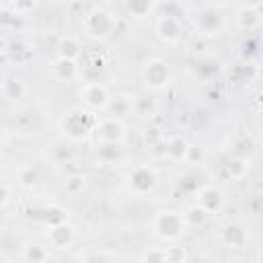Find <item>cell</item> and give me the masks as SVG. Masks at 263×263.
Masks as SVG:
<instances>
[{
  "label": "cell",
  "mask_w": 263,
  "mask_h": 263,
  "mask_svg": "<svg viewBox=\"0 0 263 263\" xmlns=\"http://www.w3.org/2000/svg\"><path fill=\"white\" fill-rule=\"evenodd\" d=\"M95 125H97V115L84 107H72L58 119V127L62 136L70 142L88 140L90 134L95 132Z\"/></svg>",
  "instance_id": "obj_1"
},
{
  "label": "cell",
  "mask_w": 263,
  "mask_h": 263,
  "mask_svg": "<svg viewBox=\"0 0 263 263\" xmlns=\"http://www.w3.org/2000/svg\"><path fill=\"white\" fill-rule=\"evenodd\" d=\"M115 27H117V16L103 6H92L82 18L84 35L90 39H97V41L107 39L115 31Z\"/></svg>",
  "instance_id": "obj_2"
},
{
  "label": "cell",
  "mask_w": 263,
  "mask_h": 263,
  "mask_svg": "<svg viewBox=\"0 0 263 263\" xmlns=\"http://www.w3.org/2000/svg\"><path fill=\"white\" fill-rule=\"evenodd\" d=\"M152 230L160 240L166 242H177L185 236V232L189 230L183 214L177 210H162L152 218Z\"/></svg>",
  "instance_id": "obj_3"
},
{
  "label": "cell",
  "mask_w": 263,
  "mask_h": 263,
  "mask_svg": "<svg viewBox=\"0 0 263 263\" xmlns=\"http://www.w3.org/2000/svg\"><path fill=\"white\" fill-rule=\"evenodd\" d=\"M140 78H142V84L148 90L158 92V90H164L171 84V80H173V68L162 58H150V60H146L142 64Z\"/></svg>",
  "instance_id": "obj_4"
},
{
  "label": "cell",
  "mask_w": 263,
  "mask_h": 263,
  "mask_svg": "<svg viewBox=\"0 0 263 263\" xmlns=\"http://www.w3.org/2000/svg\"><path fill=\"white\" fill-rule=\"evenodd\" d=\"M82 103H84V109L88 111H105L111 103V90L105 82H99V80H88V82H82L80 90H78Z\"/></svg>",
  "instance_id": "obj_5"
},
{
  "label": "cell",
  "mask_w": 263,
  "mask_h": 263,
  "mask_svg": "<svg viewBox=\"0 0 263 263\" xmlns=\"http://www.w3.org/2000/svg\"><path fill=\"white\" fill-rule=\"evenodd\" d=\"M127 187L138 197L150 195L158 187V173L148 164H138L127 175Z\"/></svg>",
  "instance_id": "obj_6"
},
{
  "label": "cell",
  "mask_w": 263,
  "mask_h": 263,
  "mask_svg": "<svg viewBox=\"0 0 263 263\" xmlns=\"http://www.w3.org/2000/svg\"><path fill=\"white\" fill-rule=\"evenodd\" d=\"M195 29L201 33V35H218L222 29H224V16L220 12L218 6L214 4H203L197 8V14H195Z\"/></svg>",
  "instance_id": "obj_7"
},
{
  "label": "cell",
  "mask_w": 263,
  "mask_h": 263,
  "mask_svg": "<svg viewBox=\"0 0 263 263\" xmlns=\"http://www.w3.org/2000/svg\"><path fill=\"white\" fill-rule=\"evenodd\" d=\"M195 205L208 214H220L226 205V193L218 185H203L195 193Z\"/></svg>",
  "instance_id": "obj_8"
},
{
  "label": "cell",
  "mask_w": 263,
  "mask_h": 263,
  "mask_svg": "<svg viewBox=\"0 0 263 263\" xmlns=\"http://www.w3.org/2000/svg\"><path fill=\"white\" fill-rule=\"evenodd\" d=\"M92 134H97V140L101 144H115L117 146L125 138V123L117 117L107 115V117L97 119V125H95Z\"/></svg>",
  "instance_id": "obj_9"
},
{
  "label": "cell",
  "mask_w": 263,
  "mask_h": 263,
  "mask_svg": "<svg viewBox=\"0 0 263 263\" xmlns=\"http://www.w3.org/2000/svg\"><path fill=\"white\" fill-rule=\"evenodd\" d=\"M154 29H156V35L166 43H177L183 37V23L179 14H171V12L158 14Z\"/></svg>",
  "instance_id": "obj_10"
},
{
  "label": "cell",
  "mask_w": 263,
  "mask_h": 263,
  "mask_svg": "<svg viewBox=\"0 0 263 263\" xmlns=\"http://www.w3.org/2000/svg\"><path fill=\"white\" fill-rule=\"evenodd\" d=\"M47 240L53 249L58 251H66L72 247V242L76 240V230L72 224L68 222H60V224H53L47 228Z\"/></svg>",
  "instance_id": "obj_11"
},
{
  "label": "cell",
  "mask_w": 263,
  "mask_h": 263,
  "mask_svg": "<svg viewBox=\"0 0 263 263\" xmlns=\"http://www.w3.org/2000/svg\"><path fill=\"white\" fill-rule=\"evenodd\" d=\"M247 226L240 222H228L220 228V240L228 249H242L247 245Z\"/></svg>",
  "instance_id": "obj_12"
},
{
  "label": "cell",
  "mask_w": 263,
  "mask_h": 263,
  "mask_svg": "<svg viewBox=\"0 0 263 263\" xmlns=\"http://www.w3.org/2000/svg\"><path fill=\"white\" fill-rule=\"evenodd\" d=\"M261 8L263 2H255V4H240L238 12H236V25L242 31H253L261 25Z\"/></svg>",
  "instance_id": "obj_13"
},
{
  "label": "cell",
  "mask_w": 263,
  "mask_h": 263,
  "mask_svg": "<svg viewBox=\"0 0 263 263\" xmlns=\"http://www.w3.org/2000/svg\"><path fill=\"white\" fill-rule=\"evenodd\" d=\"M51 76L60 82H72L80 76V66L74 60H66V58H55L51 62Z\"/></svg>",
  "instance_id": "obj_14"
},
{
  "label": "cell",
  "mask_w": 263,
  "mask_h": 263,
  "mask_svg": "<svg viewBox=\"0 0 263 263\" xmlns=\"http://www.w3.org/2000/svg\"><path fill=\"white\" fill-rule=\"evenodd\" d=\"M132 113L140 119H152L158 113V101L152 97H134L132 99Z\"/></svg>",
  "instance_id": "obj_15"
},
{
  "label": "cell",
  "mask_w": 263,
  "mask_h": 263,
  "mask_svg": "<svg viewBox=\"0 0 263 263\" xmlns=\"http://www.w3.org/2000/svg\"><path fill=\"white\" fill-rule=\"evenodd\" d=\"M187 150H189V142L181 136H173V138L164 140V156L175 162H181V160L185 162Z\"/></svg>",
  "instance_id": "obj_16"
},
{
  "label": "cell",
  "mask_w": 263,
  "mask_h": 263,
  "mask_svg": "<svg viewBox=\"0 0 263 263\" xmlns=\"http://www.w3.org/2000/svg\"><path fill=\"white\" fill-rule=\"evenodd\" d=\"M58 58H66V60H74L82 53V45H80V39L74 37V35H64L60 37L58 41Z\"/></svg>",
  "instance_id": "obj_17"
},
{
  "label": "cell",
  "mask_w": 263,
  "mask_h": 263,
  "mask_svg": "<svg viewBox=\"0 0 263 263\" xmlns=\"http://www.w3.org/2000/svg\"><path fill=\"white\" fill-rule=\"evenodd\" d=\"M123 8L134 18H146V16H152V12L156 10V4L148 0H132V2H125Z\"/></svg>",
  "instance_id": "obj_18"
},
{
  "label": "cell",
  "mask_w": 263,
  "mask_h": 263,
  "mask_svg": "<svg viewBox=\"0 0 263 263\" xmlns=\"http://www.w3.org/2000/svg\"><path fill=\"white\" fill-rule=\"evenodd\" d=\"M23 259L27 263H45L49 259V251L39 242H29L23 249Z\"/></svg>",
  "instance_id": "obj_19"
},
{
  "label": "cell",
  "mask_w": 263,
  "mask_h": 263,
  "mask_svg": "<svg viewBox=\"0 0 263 263\" xmlns=\"http://www.w3.org/2000/svg\"><path fill=\"white\" fill-rule=\"evenodd\" d=\"M0 90H2V95L8 101H18V99L25 97V84L18 78H6V80H2Z\"/></svg>",
  "instance_id": "obj_20"
},
{
  "label": "cell",
  "mask_w": 263,
  "mask_h": 263,
  "mask_svg": "<svg viewBox=\"0 0 263 263\" xmlns=\"http://www.w3.org/2000/svg\"><path fill=\"white\" fill-rule=\"evenodd\" d=\"M132 99H134V95H119L117 99H111V103L107 107L111 111V117L121 119V115L132 113Z\"/></svg>",
  "instance_id": "obj_21"
},
{
  "label": "cell",
  "mask_w": 263,
  "mask_h": 263,
  "mask_svg": "<svg viewBox=\"0 0 263 263\" xmlns=\"http://www.w3.org/2000/svg\"><path fill=\"white\" fill-rule=\"evenodd\" d=\"M247 171H249V162L245 158H238V156L228 158L226 164H224V173L230 179H242L247 175Z\"/></svg>",
  "instance_id": "obj_22"
},
{
  "label": "cell",
  "mask_w": 263,
  "mask_h": 263,
  "mask_svg": "<svg viewBox=\"0 0 263 263\" xmlns=\"http://www.w3.org/2000/svg\"><path fill=\"white\" fill-rule=\"evenodd\" d=\"M138 263H166L164 247H148L140 253Z\"/></svg>",
  "instance_id": "obj_23"
},
{
  "label": "cell",
  "mask_w": 263,
  "mask_h": 263,
  "mask_svg": "<svg viewBox=\"0 0 263 263\" xmlns=\"http://www.w3.org/2000/svg\"><path fill=\"white\" fill-rule=\"evenodd\" d=\"M183 214V220H185V224H187V228H195V226H201L203 222H205V212L201 210V208H197L195 203L193 205H189L185 212H181Z\"/></svg>",
  "instance_id": "obj_24"
},
{
  "label": "cell",
  "mask_w": 263,
  "mask_h": 263,
  "mask_svg": "<svg viewBox=\"0 0 263 263\" xmlns=\"http://www.w3.org/2000/svg\"><path fill=\"white\" fill-rule=\"evenodd\" d=\"M64 187H66V191H68L70 195H78V193H82V189L86 187V177H84L82 173H72V175H68Z\"/></svg>",
  "instance_id": "obj_25"
},
{
  "label": "cell",
  "mask_w": 263,
  "mask_h": 263,
  "mask_svg": "<svg viewBox=\"0 0 263 263\" xmlns=\"http://www.w3.org/2000/svg\"><path fill=\"white\" fill-rule=\"evenodd\" d=\"M164 253H166V263H185L189 259L185 247L181 245H168L164 247Z\"/></svg>",
  "instance_id": "obj_26"
},
{
  "label": "cell",
  "mask_w": 263,
  "mask_h": 263,
  "mask_svg": "<svg viewBox=\"0 0 263 263\" xmlns=\"http://www.w3.org/2000/svg\"><path fill=\"white\" fill-rule=\"evenodd\" d=\"M203 160H205V150L201 148V146H191L189 144V150H187V156H185V162H189V164H203Z\"/></svg>",
  "instance_id": "obj_27"
},
{
  "label": "cell",
  "mask_w": 263,
  "mask_h": 263,
  "mask_svg": "<svg viewBox=\"0 0 263 263\" xmlns=\"http://www.w3.org/2000/svg\"><path fill=\"white\" fill-rule=\"evenodd\" d=\"M18 181H21V185H25V187H33L35 181H37V175H35V171H33L31 166H27V168H23V171L18 173Z\"/></svg>",
  "instance_id": "obj_28"
},
{
  "label": "cell",
  "mask_w": 263,
  "mask_h": 263,
  "mask_svg": "<svg viewBox=\"0 0 263 263\" xmlns=\"http://www.w3.org/2000/svg\"><path fill=\"white\" fill-rule=\"evenodd\" d=\"M8 199H10V189L6 183H0V208H4L8 203Z\"/></svg>",
  "instance_id": "obj_29"
},
{
  "label": "cell",
  "mask_w": 263,
  "mask_h": 263,
  "mask_svg": "<svg viewBox=\"0 0 263 263\" xmlns=\"http://www.w3.org/2000/svg\"><path fill=\"white\" fill-rule=\"evenodd\" d=\"M185 263H212V259H210V257H208V255H197V257H193V259H191V261H189V259H187V261H185Z\"/></svg>",
  "instance_id": "obj_30"
},
{
  "label": "cell",
  "mask_w": 263,
  "mask_h": 263,
  "mask_svg": "<svg viewBox=\"0 0 263 263\" xmlns=\"http://www.w3.org/2000/svg\"><path fill=\"white\" fill-rule=\"evenodd\" d=\"M84 263H103V261H101V259H99V255H97V257H90V259H86Z\"/></svg>",
  "instance_id": "obj_31"
},
{
  "label": "cell",
  "mask_w": 263,
  "mask_h": 263,
  "mask_svg": "<svg viewBox=\"0 0 263 263\" xmlns=\"http://www.w3.org/2000/svg\"><path fill=\"white\" fill-rule=\"evenodd\" d=\"M0 148H2V134H0Z\"/></svg>",
  "instance_id": "obj_32"
},
{
  "label": "cell",
  "mask_w": 263,
  "mask_h": 263,
  "mask_svg": "<svg viewBox=\"0 0 263 263\" xmlns=\"http://www.w3.org/2000/svg\"><path fill=\"white\" fill-rule=\"evenodd\" d=\"M0 259H2V251H0Z\"/></svg>",
  "instance_id": "obj_33"
}]
</instances>
